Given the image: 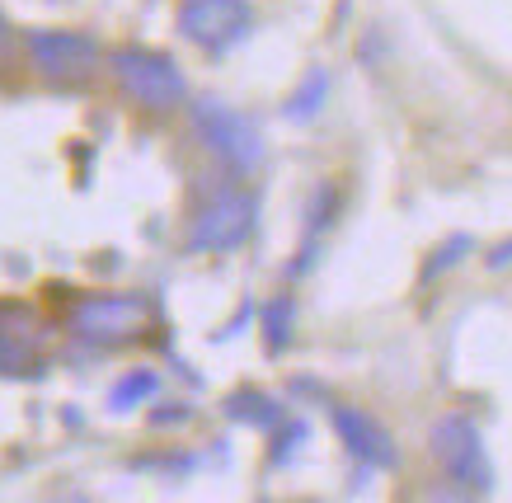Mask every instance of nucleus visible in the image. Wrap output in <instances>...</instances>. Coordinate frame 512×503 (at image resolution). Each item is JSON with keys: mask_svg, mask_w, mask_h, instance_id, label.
<instances>
[{"mask_svg": "<svg viewBox=\"0 0 512 503\" xmlns=\"http://www.w3.org/2000/svg\"><path fill=\"white\" fill-rule=\"evenodd\" d=\"M329 419H334V433H339V442L348 447V456H357L367 471H395V466H400V447H395V438L386 433V424H376L367 409L334 405L329 409Z\"/></svg>", "mask_w": 512, "mask_h": 503, "instance_id": "nucleus-8", "label": "nucleus"}, {"mask_svg": "<svg viewBox=\"0 0 512 503\" xmlns=\"http://www.w3.org/2000/svg\"><path fill=\"white\" fill-rule=\"evenodd\" d=\"M156 386H160L156 372H151V367H137V372H127V377L109 391V405L113 409H137V405H146V400L156 395Z\"/></svg>", "mask_w": 512, "mask_h": 503, "instance_id": "nucleus-12", "label": "nucleus"}, {"mask_svg": "<svg viewBox=\"0 0 512 503\" xmlns=\"http://www.w3.org/2000/svg\"><path fill=\"white\" fill-rule=\"evenodd\" d=\"M489 268H512V240H503V245L489 250Z\"/></svg>", "mask_w": 512, "mask_h": 503, "instance_id": "nucleus-18", "label": "nucleus"}, {"mask_svg": "<svg viewBox=\"0 0 512 503\" xmlns=\"http://www.w3.org/2000/svg\"><path fill=\"white\" fill-rule=\"evenodd\" d=\"M231 414L240 419V424H254V428H278V424H287V414H282L278 400H273V395H259V391L231 395Z\"/></svg>", "mask_w": 512, "mask_h": 503, "instance_id": "nucleus-10", "label": "nucleus"}, {"mask_svg": "<svg viewBox=\"0 0 512 503\" xmlns=\"http://www.w3.org/2000/svg\"><path fill=\"white\" fill-rule=\"evenodd\" d=\"M71 330L94 344H132L156 325V306L137 292H90L71 306Z\"/></svg>", "mask_w": 512, "mask_h": 503, "instance_id": "nucleus-1", "label": "nucleus"}, {"mask_svg": "<svg viewBox=\"0 0 512 503\" xmlns=\"http://www.w3.org/2000/svg\"><path fill=\"white\" fill-rule=\"evenodd\" d=\"M433 461L442 466L451 485L470 489V494H489L494 489V466H489V452H484V438L475 419L466 414H447L433 424Z\"/></svg>", "mask_w": 512, "mask_h": 503, "instance_id": "nucleus-3", "label": "nucleus"}, {"mask_svg": "<svg viewBox=\"0 0 512 503\" xmlns=\"http://www.w3.org/2000/svg\"><path fill=\"white\" fill-rule=\"evenodd\" d=\"M325 99H329V71L325 66H311L306 80L287 95V118H292V123H311L315 113L325 109Z\"/></svg>", "mask_w": 512, "mask_h": 503, "instance_id": "nucleus-9", "label": "nucleus"}, {"mask_svg": "<svg viewBox=\"0 0 512 503\" xmlns=\"http://www.w3.org/2000/svg\"><path fill=\"white\" fill-rule=\"evenodd\" d=\"M306 438H311V428H306V424H287V428H282V438H278V452H273V461H278V466H282V461H292V452Z\"/></svg>", "mask_w": 512, "mask_h": 503, "instance_id": "nucleus-17", "label": "nucleus"}, {"mask_svg": "<svg viewBox=\"0 0 512 503\" xmlns=\"http://www.w3.org/2000/svg\"><path fill=\"white\" fill-rule=\"evenodd\" d=\"M5 52H10V29H5V19H0V62H5Z\"/></svg>", "mask_w": 512, "mask_h": 503, "instance_id": "nucleus-19", "label": "nucleus"}, {"mask_svg": "<svg viewBox=\"0 0 512 503\" xmlns=\"http://www.w3.org/2000/svg\"><path fill=\"white\" fill-rule=\"evenodd\" d=\"M193 127H198V137L207 142V151L226 160L235 174H249L264 160V132L240 109H226L217 99H202L198 109H193Z\"/></svg>", "mask_w": 512, "mask_h": 503, "instance_id": "nucleus-4", "label": "nucleus"}, {"mask_svg": "<svg viewBox=\"0 0 512 503\" xmlns=\"http://www.w3.org/2000/svg\"><path fill=\"white\" fill-rule=\"evenodd\" d=\"M292 325H296V301L292 297H273L264 306V334H268V348H287L292 339Z\"/></svg>", "mask_w": 512, "mask_h": 503, "instance_id": "nucleus-13", "label": "nucleus"}, {"mask_svg": "<svg viewBox=\"0 0 512 503\" xmlns=\"http://www.w3.org/2000/svg\"><path fill=\"white\" fill-rule=\"evenodd\" d=\"M470 250H475V240H470V236H447L433 250V259L423 264V283H437V278H442V273H451V268L461 264Z\"/></svg>", "mask_w": 512, "mask_h": 503, "instance_id": "nucleus-14", "label": "nucleus"}, {"mask_svg": "<svg viewBox=\"0 0 512 503\" xmlns=\"http://www.w3.org/2000/svg\"><path fill=\"white\" fill-rule=\"evenodd\" d=\"M0 334L15 339V344L33 348L38 339H43V320H38V311L24 306V301H0Z\"/></svg>", "mask_w": 512, "mask_h": 503, "instance_id": "nucleus-11", "label": "nucleus"}, {"mask_svg": "<svg viewBox=\"0 0 512 503\" xmlns=\"http://www.w3.org/2000/svg\"><path fill=\"white\" fill-rule=\"evenodd\" d=\"M38 358H33L29 344H15V339H5L0 334V377H29Z\"/></svg>", "mask_w": 512, "mask_h": 503, "instance_id": "nucleus-16", "label": "nucleus"}, {"mask_svg": "<svg viewBox=\"0 0 512 503\" xmlns=\"http://www.w3.org/2000/svg\"><path fill=\"white\" fill-rule=\"evenodd\" d=\"M179 29L207 52H226L245 43L254 29V10L249 0H188L179 10Z\"/></svg>", "mask_w": 512, "mask_h": 503, "instance_id": "nucleus-5", "label": "nucleus"}, {"mask_svg": "<svg viewBox=\"0 0 512 503\" xmlns=\"http://www.w3.org/2000/svg\"><path fill=\"white\" fill-rule=\"evenodd\" d=\"M29 57H33V66H38L47 80H62V85H80V80H90L94 71H99V62H104V52H99L94 38H85V33H62V29L33 33Z\"/></svg>", "mask_w": 512, "mask_h": 503, "instance_id": "nucleus-6", "label": "nucleus"}, {"mask_svg": "<svg viewBox=\"0 0 512 503\" xmlns=\"http://www.w3.org/2000/svg\"><path fill=\"white\" fill-rule=\"evenodd\" d=\"M113 76L118 85L127 90V99H137L141 109L151 113H170L179 109L188 99V85L179 76V66L165 57V52H151V48H118L109 57Z\"/></svg>", "mask_w": 512, "mask_h": 503, "instance_id": "nucleus-2", "label": "nucleus"}, {"mask_svg": "<svg viewBox=\"0 0 512 503\" xmlns=\"http://www.w3.org/2000/svg\"><path fill=\"white\" fill-rule=\"evenodd\" d=\"M334 217H339V189L334 184H320L311 198V207H306V236H320V231H329L334 226Z\"/></svg>", "mask_w": 512, "mask_h": 503, "instance_id": "nucleus-15", "label": "nucleus"}, {"mask_svg": "<svg viewBox=\"0 0 512 503\" xmlns=\"http://www.w3.org/2000/svg\"><path fill=\"white\" fill-rule=\"evenodd\" d=\"M254 231V198L249 193H217L212 203L193 217V236L188 250H240Z\"/></svg>", "mask_w": 512, "mask_h": 503, "instance_id": "nucleus-7", "label": "nucleus"}]
</instances>
